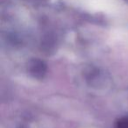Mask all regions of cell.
I'll list each match as a JSON object with an SVG mask.
<instances>
[{
  "label": "cell",
  "instance_id": "cell-1",
  "mask_svg": "<svg viewBox=\"0 0 128 128\" xmlns=\"http://www.w3.org/2000/svg\"><path fill=\"white\" fill-rule=\"evenodd\" d=\"M116 128H128V118L119 119L117 122Z\"/></svg>",
  "mask_w": 128,
  "mask_h": 128
}]
</instances>
